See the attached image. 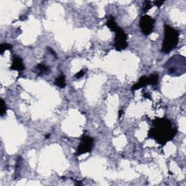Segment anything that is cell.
I'll return each mask as SVG.
<instances>
[{"mask_svg": "<svg viewBox=\"0 0 186 186\" xmlns=\"http://www.w3.org/2000/svg\"><path fill=\"white\" fill-rule=\"evenodd\" d=\"M148 85H149V80H148V77L146 76H142V77L140 78V79L138 80V82L136 84H135L132 87V91H136L138 89H140L146 87Z\"/></svg>", "mask_w": 186, "mask_h": 186, "instance_id": "8", "label": "cell"}, {"mask_svg": "<svg viewBox=\"0 0 186 186\" xmlns=\"http://www.w3.org/2000/svg\"><path fill=\"white\" fill-rule=\"evenodd\" d=\"M177 133L171 120L166 118H157L152 121V127L148 131V137L158 144L164 146L175 138Z\"/></svg>", "mask_w": 186, "mask_h": 186, "instance_id": "1", "label": "cell"}, {"mask_svg": "<svg viewBox=\"0 0 186 186\" xmlns=\"http://www.w3.org/2000/svg\"><path fill=\"white\" fill-rule=\"evenodd\" d=\"M115 32L114 38V48L117 51H121L127 48L128 46L127 44V35L124 31L120 27L117 26L113 30Z\"/></svg>", "mask_w": 186, "mask_h": 186, "instance_id": "4", "label": "cell"}, {"mask_svg": "<svg viewBox=\"0 0 186 186\" xmlns=\"http://www.w3.org/2000/svg\"><path fill=\"white\" fill-rule=\"evenodd\" d=\"M164 2V1H155L154 2V5L156 6V7H161V6L163 5Z\"/></svg>", "mask_w": 186, "mask_h": 186, "instance_id": "17", "label": "cell"}, {"mask_svg": "<svg viewBox=\"0 0 186 186\" xmlns=\"http://www.w3.org/2000/svg\"><path fill=\"white\" fill-rule=\"evenodd\" d=\"M155 25V20L148 15H142L140 20V25L141 31L145 36H148L153 32Z\"/></svg>", "mask_w": 186, "mask_h": 186, "instance_id": "6", "label": "cell"}, {"mask_svg": "<svg viewBox=\"0 0 186 186\" xmlns=\"http://www.w3.org/2000/svg\"><path fill=\"white\" fill-rule=\"evenodd\" d=\"M6 111H7V105H6L4 100L1 99V112H0V115L3 116L6 113Z\"/></svg>", "mask_w": 186, "mask_h": 186, "instance_id": "15", "label": "cell"}, {"mask_svg": "<svg viewBox=\"0 0 186 186\" xmlns=\"http://www.w3.org/2000/svg\"><path fill=\"white\" fill-rule=\"evenodd\" d=\"M36 69L38 70V71H39V76L42 75V74H43L47 73L49 70H50V69H49V68L47 67V66H44V64H42V63L38 64V66H36Z\"/></svg>", "mask_w": 186, "mask_h": 186, "instance_id": "12", "label": "cell"}, {"mask_svg": "<svg viewBox=\"0 0 186 186\" xmlns=\"http://www.w3.org/2000/svg\"><path fill=\"white\" fill-rule=\"evenodd\" d=\"M124 114V111H123V109H121V110H119V118L120 119L121 116H122V115Z\"/></svg>", "mask_w": 186, "mask_h": 186, "instance_id": "18", "label": "cell"}, {"mask_svg": "<svg viewBox=\"0 0 186 186\" xmlns=\"http://www.w3.org/2000/svg\"><path fill=\"white\" fill-rule=\"evenodd\" d=\"M106 25L108 26V28L110 29L111 31H113V30L118 26V25L116 24V21H115L114 17H113L112 15H110V16L108 17V18Z\"/></svg>", "mask_w": 186, "mask_h": 186, "instance_id": "10", "label": "cell"}, {"mask_svg": "<svg viewBox=\"0 0 186 186\" xmlns=\"http://www.w3.org/2000/svg\"><path fill=\"white\" fill-rule=\"evenodd\" d=\"M94 146V139L91 137L84 135L81 139V142L76 150V155L80 156L82 154L90 153Z\"/></svg>", "mask_w": 186, "mask_h": 186, "instance_id": "5", "label": "cell"}, {"mask_svg": "<svg viewBox=\"0 0 186 186\" xmlns=\"http://www.w3.org/2000/svg\"><path fill=\"white\" fill-rule=\"evenodd\" d=\"M179 32L170 25H164V38L162 43L161 52L164 53H169L176 48L179 43Z\"/></svg>", "mask_w": 186, "mask_h": 186, "instance_id": "2", "label": "cell"}, {"mask_svg": "<svg viewBox=\"0 0 186 186\" xmlns=\"http://www.w3.org/2000/svg\"><path fill=\"white\" fill-rule=\"evenodd\" d=\"M165 68L172 76H179L185 73L186 60L181 55H175L166 62Z\"/></svg>", "mask_w": 186, "mask_h": 186, "instance_id": "3", "label": "cell"}, {"mask_svg": "<svg viewBox=\"0 0 186 186\" xmlns=\"http://www.w3.org/2000/svg\"><path fill=\"white\" fill-rule=\"evenodd\" d=\"M85 70L82 69L81 70H79L77 74H76L75 75H74V77H75L76 79H80V78L83 77V76H85Z\"/></svg>", "mask_w": 186, "mask_h": 186, "instance_id": "16", "label": "cell"}, {"mask_svg": "<svg viewBox=\"0 0 186 186\" xmlns=\"http://www.w3.org/2000/svg\"><path fill=\"white\" fill-rule=\"evenodd\" d=\"M11 70H17V71H22L24 70L25 66L23 65V60L20 57L14 56L13 58V63L10 67Z\"/></svg>", "mask_w": 186, "mask_h": 186, "instance_id": "7", "label": "cell"}, {"mask_svg": "<svg viewBox=\"0 0 186 186\" xmlns=\"http://www.w3.org/2000/svg\"><path fill=\"white\" fill-rule=\"evenodd\" d=\"M148 80H149V85L153 86H156L158 82V74H152L148 76Z\"/></svg>", "mask_w": 186, "mask_h": 186, "instance_id": "11", "label": "cell"}, {"mask_svg": "<svg viewBox=\"0 0 186 186\" xmlns=\"http://www.w3.org/2000/svg\"><path fill=\"white\" fill-rule=\"evenodd\" d=\"M153 7L151 2L150 1H145L143 2V5H142V12L143 13H146L147 11H148L149 9Z\"/></svg>", "mask_w": 186, "mask_h": 186, "instance_id": "13", "label": "cell"}, {"mask_svg": "<svg viewBox=\"0 0 186 186\" xmlns=\"http://www.w3.org/2000/svg\"><path fill=\"white\" fill-rule=\"evenodd\" d=\"M55 85L58 86V87L65 88L66 86L65 75H64L63 74H60L58 78H56L55 81Z\"/></svg>", "mask_w": 186, "mask_h": 186, "instance_id": "9", "label": "cell"}, {"mask_svg": "<svg viewBox=\"0 0 186 186\" xmlns=\"http://www.w3.org/2000/svg\"><path fill=\"white\" fill-rule=\"evenodd\" d=\"M12 48H13V45H11V44H9L4 43V44H2L1 46H0V52H1V54H3L5 50H11Z\"/></svg>", "mask_w": 186, "mask_h": 186, "instance_id": "14", "label": "cell"}]
</instances>
